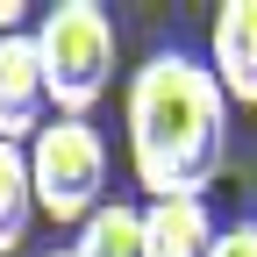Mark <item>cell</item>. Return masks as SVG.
Instances as JSON below:
<instances>
[{"label":"cell","instance_id":"6da1fadb","mask_svg":"<svg viewBox=\"0 0 257 257\" xmlns=\"http://www.w3.org/2000/svg\"><path fill=\"white\" fill-rule=\"evenodd\" d=\"M128 165L150 200H207L229 165V93L214 86L207 57L157 50L121 93Z\"/></svg>","mask_w":257,"mask_h":257},{"label":"cell","instance_id":"7a4b0ae2","mask_svg":"<svg viewBox=\"0 0 257 257\" xmlns=\"http://www.w3.org/2000/svg\"><path fill=\"white\" fill-rule=\"evenodd\" d=\"M43 57V93L64 121H86L114 86V15L100 0H57V8L29 29Z\"/></svg>","mask_w":257,"mask_h":257},{"label":"cell","instance_id":"3957f363","mask_svg":"<svg viewBox=\"0 0 257 257\" xmlns=\"http://www.w3.org/2000/svg\"><path fill=\"white\" fill-rule=\"evenodd\" d=\"M29 186H36V214L86 221L107 200V143H100V128L50 114L36 136H29Z\"/></svg>","mask_w":257,"mask_h":257},{"label":"cell","instance_id":"277c9868","mask_svg":"<svg viewBox=\"0 0 257 257\" xmlns=\"http://www.w3.org/2000/svg\"><path fill=\"white\" fill-rule=\"evenodd\" d=\"M50 121V93H43V57L36 36H0V143H29Z\"/></svg>","mask_w":257,"mask_h":257},{"label":"cell","instance_id":"5b68a950","mask_svg":"<svg viewBox=\"0 0 257 257\" xmlns=\"http://www.w3.org/2000/svg\"><path fill=\"white\" fill-rule=\"evenodd\" d=\"M207 72L236 107H257V0H221L207 29Z\"/></svg>","mask_w":257,"mask_h":257},{"label":"cell","instance_id":"8992f818","mask_svg":"<svg viewBox=\"0 0 257 257\" xmlns=\"http://www.w3.org/2000/svg\"><path fill=\"white\" fill-rule=\"evenodd\" d=\"M214 214L207 200H150L143 207V257H207Z\"/></svg>","mask_w":257,"mask_h":257},{"label":"cell","instance_id":"52a82bcc","mask_svg":"<svg viewBox=\"0 0 257 257\" xmlns=\"http://www.w3.org/2000/svg\"><path fill=\"white\" fill-rule=\"evenodd\" d=\"M36 221V186H29V143H0V257H15Z\"/></svg>","mask_w":257,"mask_h":257},{"label":"cell","instance_id":"ba28073f","mask_svg":"<svg viewBox=\"0 0 257 257\" xmlns=\"http://www.w3.org/2000/svg\"><path fill=\"white\" fill-rule=\"evenodd\" d=\"M72 257H143V207H128V200H100V207L79 221Z\"/></svg>","mask_w":257,"mask_h":257},{"label":"cell","instance_id":"9c48e42d","mask_svg":"<svg viewBox=\"0 0 257 257\" xmlns=\"http://www.w3.org/2000/svg\"><path fill=\"white\" fill-rule=\"evenodd\" d=\"M207 257H257V221H229V229H214V250Z\"/></svg>","mask_w":257,"mask_h":257},{"label":"cell","instance_id":"30bf717a","mask_svg":"<svg viewBox=\"0 0 257 257\" xmlns=\"http://www.w3.org/2000/svg\"><path fill=\"white\" fill-rule=\"evenodd\" d=\"M22 29H29V8L22 0H0V36H22Z\"/></svg>","mask_w":257,"mask_h":257},{"label":"cell","instance_id":"8fae6325","mask_svg":"<svg viewBox=\"0 0 257 257\" xmlns=\"http://www.w3.org/2000/svg\"><path fill=\"white\" fill-rule=\"evenodd\" d=\"M50 257H72V250H50Z\"/></svg>","mask_w":257,"mask_h":257}]
</instances>
